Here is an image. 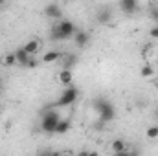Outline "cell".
Instances as JSON below:
<instances>
[{
  "instance_id": "cell-1",
  "label": "cell",
  "mask_w": 158,
  "mask_h": 156,
  "mask_svg": "<svg viewBox=\"0 0 158 156\" xmlns=\"http://www.w3.org/2000/svg\"><path fill=\"white\" fill-rule=\"evenodd\" d=\"M92 109H94V112L98 114V117H99L101 121H105V123H109V121H112V119L116 117V109H114V105H112L109 99L96 97V99L92 101Z\"/></svg>"
},
{
  "instance_id": "cell-2",
  "label": "cell",
  "mask_w": 158,
  "mask_h": 156,
  "mask_svg": "<svg viewBox=\"0 0 158 156\" xmlns=\"http://www.w3.org/2000/svg\"><path fill=\"white\" fill-rule=\"evenodd\" d=\"M59 119H61V117H59V114H57V112H53V110L42 112V119H40V130H42V132H48V134L55 132V127H57Z\"/></svg>"
},
{
  "instance_id": "cell-3",
  "label": "cell",
  "mask_w": 158,
  "mask_h": 156,
  "mask_svg": "<svg viewBox=\"0 0 158 156\" xmlns=\"http://www.w3.org/2000/svg\"><path fill=\"white\" fill-rule=\"evenodd\" d=\"M77 97H79V90L74 84H68V86L61 92V96H59V99L55 101V105H57V107H68V105H72Z\"/></svg>"
},
{
  "instance_id": "cell-4",
  "label": "cell",
  "mask_w": 158,
  "mask_h": 156,
  "mask_svg": "<svg viewBox=\"0 0 158 156\" xmlns=\"http://www.w3.org/2000/svg\"><path fill=\"white\" fill-rule=\"evenodd\" d=\"M57 26H59V30H61V35H63V39H70V37H74L76 35V24L72 22V20H68V18H61L59 22H57Z\"/></svg>"
},
{
  "instance_id": "cell-5",
  "label": "cell",
  "mask_w": 158,
  "mask_h": 156,
  "mask_svg": "<svg viewBox=\"0 0 158 156\" xmlns=\"http://www.w3.org/2000/svg\"><path fill=\"white\" fill-rule=\"evenodd\" d=\"M44 15L52 20H61L63 18V9L57 6V4H48L44 7Z\"/></svg>"
},
{
  "instance_id": "cell-6",
  "label": "cell",
  "mask_w": 158,
  "mask_h": 156,
  "mask_svg": "<svg viewBox=\"0 0 158 156\" xmlns=\"http://www.w3.org/2000/svg\"><path fill=\"white\" fill-rule=\"evenodd\" d=\"M110 151H112L114 154H118V156H123V154H127V153H131V151L127 149V142H123L121 138L114 140V142L110 143Z\"/></svg>"
},
{
  "instance_id": "cell-7",
  "label": "cell",
  "mask_w": 158,
  "mask_h": 156,
  "mask_svg": "<svg viewBox=\"0 0 158 156\" xmlns=\"http://www.w3.org/2000/svg\"><path fill=\"white\" fill-rule=\"evenodd\" d=\"M119 7H121L123 13L132 15L138 9V0H119Z\"/></svg>"
},
{
  "instance_id": "cell-8",
  "label": "cell",
  "mask_w": 158,
  "mask_h": 156,
  "mask_svg": "<svg viewBox=\"0 0 158 156\" xmlns=\"http://www.w3.org/2000/svg\"><path fill=\"white\" fill-rule=\"evenodd\" d=\"M76 46L77 48H85L88 42H90V33L88 31H85V30H79V31H76Z\"/></svg>"
},
{
  "instance_id": "cell-9",
  "label": "cell",
  "mask_w": 158,
  "mask_h": 156,
  "mask_svg": "<svg viewBox=\"0 0 158 156\" xmlns=\"http://www.w3.org/2000/svg\"><path fill=\"white\" fill-rule=\"evenodd\" d=\"M110 18H112V13H110V9L109 7H101L99 11H98V15H96V20L99 22V24H109L110 22Z\"/></svg>"
},
{
  "instance_id": "cell-10",
  "label": "cell",
  "mask_w": 158,
  "mask_h": 156,
  "mask_svg": "<svg viewBox=\"0 0 158 156\" xmlns=\"http://www.w3.org/2000/svg\"><path fill=\"white\" fill-rule=\"evenodd\" d=\"M15 57H17V64H20V66H24L26 68V64H28V61H30V53L24 50V48H19L17 51H15Z\"/></svg>"
},
{
  "instance_id": "cell-11",
  "label": "cell",
  "mask_w": 158,
  "mask_h": 156,
  "mask_svg": "<svg viewBox=\"0 0 158 156\" xmlns=\"http://www.w3.org/2000/svg\"><path fill=\"white\" fill-rule=\"evenodd\" d=\"M61 61H63V68L72 70V66L77 63V57L74 53H61Z\"/></svg>"
},
{
  "instance_id": "cell-12",
  "label": "cell",
  "mask_w": 158,
  "mask_h": 156,
  "mask_svg": "<svg viewBox=\"0 0 158 156\" xmlns=\"http://www.w3.org/2000/svg\"><path fill=\"white\" fill-rule=\"evenodd\" d=\"M59 59H61V51H57V50H50V51H46V53L42 55V63H46V64L55 63V61H59Z\"/></svg>"
},
{
  "instance_id": "cell-13",
  "label": "cell",
  "mask_w": 158,
  "mask_h": 156,
  "mask_svg": "<svg viewBox=\"0 0 158 156\" xmlns=\"http://www.w3.org/2000/svg\"><path fill=\"white\" fill-rule=\"evenodd\" d=\"M22 48H24L30 55H35V53L39 51V48H40V42L37 39H30L26 44H24V46H22Z\"/></svg>"
},
{
  "instance_id": "cell-14",
  "label": "cell",
  "mask_w": 158,
  "mask_h": 156,
  "mask_svg": "<svg viewBox=\"0 0 158 156\" xmlns=\"http://www.w3.org/2000/svg\"><path fill=\"white\" fill-rule=\"evenodd\" d=\"M72 70H68V68H63L61 72H59V83H63L64 86H68V84H72Z\"/></svg>"
},
{
  "instance_id": "cell-15",
  "label": "cell",
  "mask_w": 158,
  "mask_h": 156,
  "mask_svg": "<svg viewBox=\"0 0 158 156\" xmlns=\"http://www.w3.org/2000/svg\"><path fill=\"white\" fill-rule=\"evenodd\" d=\"M70 127H72L70 119H59V123L55 127V134H64V132L70 130Z\"/></svg>"
},
{
  "instance_id": "cell-16",
  "label": "cell",
  "mask_w": 158,
  "mask_h": 156,
  "mask_svg": "<svg viewBox=\"0 0 158 156\" xmlns=\"http://www.w3.org/2000/svg\"><path fill=\"white\" fill-rule=\"evenodd\" d=\"M48 35H50V40H55V42H57V40H64V39H63V35H61V30H59L57 22H55V24H52V28H50V33H48Z\"/></svg>"
},
{
  "instance_id": "cell-17",
  "label": "cell",
  "mask_w": 158,
  "mask_h": 156,
  "mask_svg": "<svg viewBox=\"0 0 158 156\" xmlns=\"http://www.w3.org/2000/svg\"><path fill=\"white\" fill-rule=\"evenodd\" d=\"M140 76L142 77H153L155 76V68H153V64H145V66H142V70H140Z\"/></svg>"
},
{
  "instance_id": "cell-18",
  "label": "cell",
  "mask_w": 158,
  "mask_h": 156,
  "mask_svg": "<svg viewBox=\"0 0 158 156\" xmlns=\"http://www.w3.org/2000/svg\"><path fill=\"white\" fill-rule=\"evenodd\" d=\"M2 63H4V66H7V68H11L13 64H17V57H15V51H13V53H7V55L2 59Z\"/></svg>"
},
{
  "instance_id": "cell-19",
  "label": "cell",
  "mask_w": 158,
  "mask_h": 156,
  "mask_svg": "<svg viewBox=\"0 0 158 156\" xmlns=\"http://www.w3.org/2000/svg\"><path fill=\"white\" fill-rule=\"evenodd\" d=\"M145 136L149 138V140H158V125H153V127H149L147 129V132H145Z\"/></svg>"
},
{
  "instance_id": "cell-20",
  "label": "cell",
  "mask_w": 158,
  "mask_h": 156,
  "mask_svg": "<svg viewBox=\"0 0 158 156\" xmlns=\"http://www.w3.org/2000/svg\"><path fill=\"white\" fill-rule=\"evenodd\" d=\"M151 18H153V22L155 24H158V7H151Z\"/></svg>"
},
{
  "instance_id": "cell-21",
  "label": "cell",
  "mask_w": 158,
  "mask_h": 156,
  "mask_svg": "<svg viewBox=\"0 0 158 156\" xmlns=\"http://www.w3.org/2000/svg\"><path fill=\"white\" fill-rule=\"evenodd\" d=\"M149 35H151V39H158V24H156V26H153V28H151Z\"/></svg>"
},
{
  "instance_id": "cell-22",
  "label": "cell",
  "mask_w": 158,
  "mask_h": 156,
  "mask_svg": "<svg viewBox=\"0 0 158 156\" xmlns=\"http://www.w3.org/2000/svg\"><path fill=\"white\" fill-rule=\"evenodd\" d=\"M2 4H6V0H0V6H2Z\"/></svg>"
},
{
  "instance_id": "cell-23",
  "label": "cell",
  "mask_w": 158,
  "mask_h": 156,
  "mask_svg": "<svg viewBox=\"0 0 158 156\" xmlns=\"http://www.w3.org/2000/svg\"><path fill=\"white\" fill-rule=\"evenodd\" d=\"M156 92H158V83H156Z\"/></svg>"
},
{
  "instance_id": "cell-24",
  "label": "cell",
  "mask_w": 158,
  "mask_h": 156,
  "mask_svg": "<svg viewBox=\"0 0 158 156\" xmlns=\"http://www.w3.org/2000/svg\"><path fill=\"white\" fill-rule=\"evenodd\" d=\"M156 116H158V114H156Z\"/></svg>"
}]
</instances>
